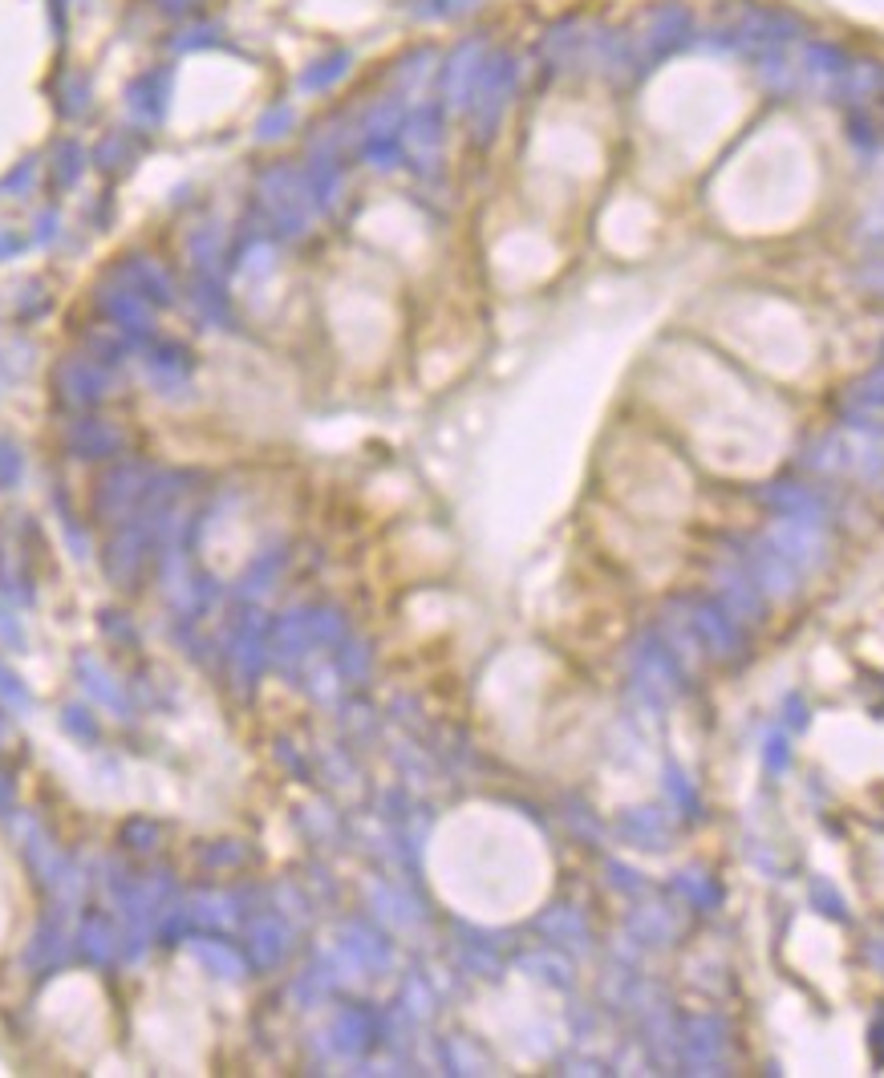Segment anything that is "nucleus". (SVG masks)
Returning a JSON list of instances; mask_svg holds the SVG:
<instances>
[{
  "label": "nucleus",
  "mask_w": 884,
  "mask_h": 1078,
  "mask_svg": "<svg viewBox=\"0 0 884 1078\" xmlns=\"http://www.w3.org/2000/svg\"><path fill=\"white\" fill-rule=\"evenodd\" d=\"M475 57H479V45L459 49V57H455V65H451V77H447V94H451V102L467 98V86L475 82Z\"/></svg>",
  "instance_id": "obj_3"
},
{
  "label": "nucleus",
  "mask_w": 884,
  "mask_h": 1078,
  "mask_svg": "<svg viewBox=\"0 0 884 1078\" xmlns=\"http://www.w3.org/2000/svg\"><path fill=\"white\" fill-rule=\"evenodd\" d=\"M690 33H694V21L682 5H661V9H649L645 13V25L633 41L637 49V65H653L661 57L678 53L682 45H690Z\"/></svg>",
  "instance_id": "obj_2"
},
{
  "label": "nucleus",
  "mask_w": 884,
  "mask_h": 1078,
  "mask_svg": "<svg viewBox=\"0 0 884 1078\" xmlns=\"http://www.w3.org/2000/svg\"><path fill=\"white\" fill-rule=\"evenodd\" d=\"M475 0H426V5H418L422 17H451V13H463L471 9Z\"/></svg>",
  "instance_id": "obj_4"
},
{
  "label": "nucleus",
  "mask_w": 884,
  "mask_h": 1078,
  "mask_svg": "<svg viewBox=\"0 0 884 1078\" xmlns=\"http://www.w3.org/2000/svg\"><path fill=\"white\" fill-rule=\"evenodd\" d=\"M799 33V21L783 9H747L739 21L726 29V45L730 49H743V53H779L791 37Z\"/></svg>",
  "instance_id": "obj_1"
}]
</instances>
